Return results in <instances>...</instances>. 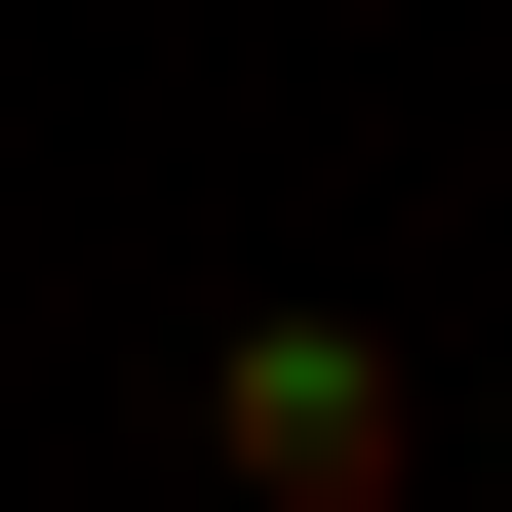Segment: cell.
<instances>
[{"mask_svg": "<svg viewBox=\"0 0 512 512\" xmlns=\"http://www.w3.org/2000/svg\"><path fill=\"white\" fill-rule=\"evenodd\" d=\"M197 473H237V512H394V473H434V394H394L355 316H237V355H197Z\"/></svg>", "mask_w": 512, "mask_h": 512, "instance_id": "obj_1", "label": "cell"}]
</instances>
